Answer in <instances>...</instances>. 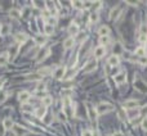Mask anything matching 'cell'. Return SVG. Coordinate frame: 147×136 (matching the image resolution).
I'll return each mask as SVG.
<instances>
[{
    "mask_svg": "<svg viewBox=\"0 0 147 136\" xmlns=\"http://www.w3.org/2000/svg\"><path fill=\"white\" fill-rule=\"evenodd\" d=\"M112 110H113V105H111L110 103H99L97 105V108H95V112L99 115L106 114L108 112H112Z\"/></svg>",
    "mask_w": 147,
    "mask_h": 136,
    "instance_id": "1",
    "label": "cell"
},
{
    "mask_svg": "<svg viewBox=\"0 0 147 136\" xmlns=\"http://www.w3.org/2000/svg\"><path fill=\"white\" fill-rule=\"evenodd\" d=\"M12 130L17 136H23V135H27V133L31 132L28 128H25V127H22V126H19V125H13Z\"/></svg>",
    "mask_w": 147,
    "mask_h": 136,
    "instance_id": "2",
    "label": "cell"
},
{
    "mask_svg": "<svg viewBox=\"0 0 147 136\" xmlns=\"http://www.w3.org/2000/svg\"><path fill=\"white\" fill-rule=\"evenodd\" d=\"M95 68H97V60H95V59H92V60H89L84 66L83 72H84V73H90V72H93Z\"/></svg>",
    "mask_w": 147,
    "mask_h": 136,
    "instance_id": "3",
    "label": "cell"
},
{
    "mask_svg": "<svg viewBox=\"0 0 147 136\" xmlns=\"http://www.w3.org/2000/svg\"><path fill=\"white\" fill-rule=\"evenodd\" d=\"M49 54H50V50H49V49H41V50L38 53V56H36V62H38V63H40V62L45 60V59L49 56Z\"/></svg>",
    "mask_w": 147,
    "mask_h": 136,
    "instance_id": "4",
    "label": "cell"
},
{
    "mask_svg": "<svg viewBox=\"0 0 147 136\" xmlns=\"http://www.w3.org/2000/svg\"><path fill=\"white\" fill-rule=\"evenodd\" d=\"M87 110H88V117H89V119L95 121V118H97V112H95L94 107H93L92 104H89V103H87Z\"/></svg>",
    "mask_w": 147,
    "mask_h": 136,
    "instance_id": "5",
    "label": "cell"
},
{
    "mask_svg": "<svg viewBox=\"0 0 147 136\" xmlns=\"http://www.w3.org/2000/svg\"><path fill=\"white\" fill-rule=\"evenodd\" d=\"M113 81L116 82V84H124V82L126 81V72H120V73H117V74H115L113 76Z\"/></svg>",
    "mask_w": 147,
    "mask_h": 136,
    "instance_id": "6",
    "label": "cell"
},
{
    "mask_svg": "<svg viewBox=\"0 0 147 136\" xmlns=\"http://www.w3.org/2000/svg\"><path fill=\"white\" fill-rule=\"evenodd\" d=\"M67 31H68V33L71 35V37H72V36H75V35H77V33H79V25H77V23H75V22H72L71 25L68 26Z\"/></svg>",
    "mask_w": 147,
    "mask_h": 136,
    "instance_id": "7",
    "label": "cell"
},
{
    "mask_svg": "<svg viewBox=\"0 0 147 136\" xmlns=\"http://www.w3.org/2000/svg\"><path fill=\"white\" fill-rule=\"evenodd\" d=\"M64 73H66V67H58V68L54 71V78H57V80L63 78Z\"/></svg>",
    "mask_w": 147,
    "mask_h": 136,
    "instance_id": "8",
    "label": "cell"
},
{
    "mask_svg": "<svg viewBox=\"0 0 147 136\" xmlns=\"http://www.w3.org/2000/svg\"><path fill=\"white\" fill-rule=\"evenodd\" d=\"M106 54V49H105V46H97V48L94 49V58L95 59H98V58H102L103 55Z\"/></svg>",
    "mask_w": 147,
    "mask_h": 136,
    "instance_id": "9",
    "label": "cell"
},
{
    "mask_svg": "<svg viewBox=\"0 0 147 136\" xmlns=\"http://www.w3.org/2000/svg\"><path fill=\"white\" fill-rule=\"evenodd\" d=\"M14 41L19 45V44H23V42H26L27 41V35L26 33H15V36H14Z\"/></svg>",
    "mask_w": 147,
    "mask_h": 136,
    "instance_id": "10",
    "label": "cell"
},
{
    "mask_svg": "<svg viewBox=\"0 0 147 136\" xmlns=\"http://www.w3.org/2000/svg\"><path fill=\"white\" fill-rule=\"evenodd\" d=\"M119 63H120V58H119L117 55H111L110 58H108V60H107V64L108 66H111V67H116V66H119Z\"/></svg>",
    "mask_w": 147,
    "mask_h": 136,
    "instance_id": "11",
    "label": "cell"
},
{
    "mask_svg": "<svg viewBox=\"0 0 147 136\" xmlns=\"http://www.w3.org/2000/svg\"><path fill=\"white\" fill-rule=\"evenodd\" d=\"M124 108L128 110L136 109V108H138V102H137V100H128V102L124 103Z\"/></svg>",
    "mask_w": 147,
    "mask_h": 136,
    "instance_id": "12",
    "label": "cell"
},
{
    "mask_svg": "<svg viewBox=\"0 0 147 136\" xmlns=\"http://www.w3.org/2000/svg\"><path fill=\"white\" fill-rule=\"evenodd\" d=\"M41 103H43V107H49V105H52V103H53V98L50 96V95H44L43 99H41Z\"/></svg>",
    "mask_w": 147,
    "mask_h": 136,
    "instance_id": "13",
    "label": "cell"
},
{
    "mask_svg": "<svg viewBox=\"0 0 147 136\" xmlns=\"http://www.w3.org/2000/svg\"><path fill=\"white\" fill-rule=\"evenodd\" d=\"M18 50H19V45H13V46H10V49H9V58H12V59H14L15 58V55H17V53H18Z\"/></svg>",
    "mask_w": 147,
    "mask_h": 136,
    "instance_id": "14",
    "label": "cell"
},
{
    "mask_svg": "<svg viewBox=\"0 0 147 136\" xmlns=\"http://www.w3.org/2000/svg\"><path fill=\"white\" fill-rule=\"evenodd\" d=\"M18 99H19V102L21 103H27L28 102V99H30V94H28L27 91H21L19 92V95H18Z\"/></svg>",
    "mask_w": 147,
    "mask_h": 136,
    "instance_id": "15",
    "label": "cell"
},
{
    "mask_svg": "<svg viewBox=\"0 0 147 136\" xmlns=\"http://www.w3.org/2000/svg\"><path fill=\"white\" fill-rule=\"evenodd\" d=\"M45 113H46V108L43 107V105H41V107H39L38 109H35V115L38 118H43L44 115H45Z\"/></svg>",
    "mask_w": 147,
    "mask_h": 136,
    "instance_id": "16",
    "label": "cell"
},
{
    "mask_svg": "<svg viewBox=\"0 0 147 136\" xmlns=\"http://www.w3.org/2000/svg\"><path fill=\"white\" fill-rule=\"evenodd\" d=\"M3 125H4V127H5V130H12V127H13V121H12V118H9V117H7L4 121H3Z\"/></svg>",
    "mask_w": 147,
    "mask_h": 136,
    "instance_id": "17",
    "label": "cell"
},
{
    "mask_svg": "<svg viewBox=\"0 0 147 136\" xmlns=\"http://www.w3.org/2000/svg\"><path fill=\"white\" fill-rule=\"evenodd\" d=\"M35 42L38 44L39 46H43L44 44L46 42V37H45L44 35H38V36L35 37Z\"/></svg>",
    "mask_w": 147,
    "mask_h": 136,
    "instance_id": "18",
    "label": "cell"
},
{
    "mask_svg": "<svg viewBox=\"0 0 147 136\" xmlns=\"http://www.w3.org/2000/svg\"><path fill=\"white\" fill-rule=\"evenodd\" d=\"M74 44H75V38L74 37H68V38H66V40H64L63 48L64 49H70V48H72V46H74Z\"/></svg>",
    "mask_w": 147,
    "mask_h": 136,
    "instance_id": "19",
    "label": "cell"
},
{
    "mask_svg": "<svg viewBox=\"0 0 147 136\" xmlns=\"http://www.w3.org/2000/svg\"><path fill=\"white\" fill-rule=\"evenodd\" d=\"M120 12H121L120 7L113 8V9L111 10V13H110V19H116V18H117V15L120 14Z\"/></svg>",
    "mask_w": 147,
    "mask_h": 136,
    "instance_id": "20",
    "label": "cell"
},
{
    "mask_svg": "<svg viewBox=\"0 0 147 136\" xmlns=\"http://www.w3.org/2000/svg\"><path fill=\"white\" fill-rule=\"evenodd\" d=\"M9 17L13 18V19H19L22 15H21L19 10H17V9H10V10H9Z\"/></svg>",
    "mask_w": 147,
    "mask_h": 136,
    "instance_id": "21",
    "label": "cell"
},
{
    "mask_svg": "<svg viewBox=\"0 0 147 136\" xmlns=\"http://www.w3.org/2000/svg\"><path fill=\"white\" fill-rule=\"evenodd\" d=\"M139 113H141L139 108H136V109H130V110H128V117H129V118H137V117L139 115Z\"/></svg>",
    "mask_w": 147,
    "mask_h": 136,
    "instance_id": "22",
    "label": "cell"
},
{
    "mask_svg": "<svg viewBox=\"0 0 147 136\" xmlns=\"http://www.w3.org/2000/svg\"><path fill=\"white\" fill-rule=\"evenodd\" d=\"M98 33H99V37L101 36H108L110 28H108L107 26H102V27H99V30H98Z\"/></svg>",
    "mask_w": 147,
    "mask_h": 136,
    "instance_id": "23",
    "label": "cell"
},
{
    "mask_svg": "<svg viewBox=\"0 0 147 136\" xmlns=\"http://www.w3.org/2000/svg\"><path fill=\"white\" fill-rule=\"evenodd\" d=\"M8 60H9V55H8V53L0 54V66H5V64L8 63Z\"/></svg>",
    "mask_w": 147,
    "mask_h": 136,
    "instance_id": "24",
    "label": "cell"
},
{
    "mask_svg": "<svg viewBox=\"0 0 147 136\" xmlns=\"http://www.w3.org/2000/svg\"><path fill=\"white\" fill-rule=\"evenodd\" d=\"M54 32V26H52V25H44V33L45 35H52V33Z\"/></svg>",
    "mask_w": 147,
    "mask_h": 136,
    "instance_id": "25",
    "label": "cell"
},
{
    "mask_svg": "<svg viewBox=\"0 0 147 136\" xmlns=\"http://www.w3.org/2000/svg\"><path fill=\"white\" fill-rule=\"evenodd\" d=\"M43 122L45 123L46 126H49L52 122H53V115H52V114H45L43 117Z\"/></svg>",
    "mask_w": 147,
    "mask_h": 136,
    "instance_id": "26",
    "label": "cell"
},
{
    "mask_svg": "<svg viewBox=\"0 0 147 136\" xmlns=\"http://www.w3.org/2000/svg\"><path fill=\"white\" fill-rule=\"evenodd\" d=\"M9 30H10L9 25H1V27H0V35H7V33H9Z\"/></svg>",
    "mask_w": 147,
    "mask_h": 136,
    "instance_id": "27",
    "label": "cell"
},
{
    "mask_svg": "<svg viewBox=\"0 0 147 136\" xmlns=\"http://www.w3.org/2000/svg\"><path fill=\"white\" fill-rule=\"evenodd\" d=\"M32 109H34L32 105L28 104V103L22 105V112H25V113H32Z\"/></svg>",
    "mask_w": 147,
    "mask_h": 136,
    "instance_id": "28",
    "label": "cell"
},
{
    "mask_svg": "<svg viewBox=\"0 0 147 136\" xmlns=\"http://www.w3.org/2000/svg\"><path fill=\"white\" fill-rule=\"evenodd\" d=\"M108 42H110V37H108V36H101V37H99V44H101V46L107 45Z\"/></svg>",
    "mask_w": 147,
    "mask_h": 136,
    "instance_id": "29",
    "label": "cell"
},
{
    "mask_svg": "<svg viewBox=\"0 0 147 136\" xmlns=\"http://www.w3.org/2000/svg\"><path fill=\"white\" fill-rule=\"evenodd\" d=\"M113 53H115V55L119 56V54L123 53V49H121L120 44H115V46H113Z\"/></svg>",
    "mask_w": 147,
    "mask_h": 136,
    "instance_id": "30",
    "label": "cell"
},
{
    "mask_svg": "<svg viewBox=\"0 0 147 136\" xmlns=\"http://www.w3.org/2000/svg\"><path fill=\"white\" fill-rule=\"evenodd\" d=\"M34 7L39 8V9H44V10H45L46 4H45V3H43V1H34Z\"/></svg>",
    "mask_w": 147,
    "mask_h": 136,
    "instance_id": "31",
    "label": "cell"
},
{
    "mask_svg": "<svg viewBox=\"0 0 147 136\" xmlns=\"http://www.w3.org/2000/svg\"><path fill=\"white\" fill-rule=\"evenodd\" d=\"M98 19H99V14H98L97 12H93L92 14H90V22H92V23H95Z\"/></svg>",
    "mask_w": 147,
    "mask_h": 136,
    "instance_id": "32",
    "label": "cell"
},
{
    "mask_svg": "<svg viewBox=\"0 0 147 136\" xmlns=\"http://www.w3.org/2000/svg\"><path fill=\"white\" fill-rule=\"evenodd\" d=\"M27 80L28 81H39V80H41V76L39 73H35L32 76H27Z\"/></svg>",
    "mask_w": 147,
    "mask_h": 136,
    "instance_id": "33",
    "label": "cell"
},
{
    "mask_svg": "<svg viewBox=\"0 0 147 136\" xmlns=\"http://www.w3.org/2000/svg\"><path fill=\"white\" fill-rule=\"evenodd\" d=\"M144 54H146V50H144V48H137L136 49V55L138 56H144Z\"/></svg>",
    "mask_w": 147,
    "mask_h": 136,
    "instance_id": "34",
    "label": "cell"
},
{
    "mask_svg": "<svg viewBox=\"0 0 147 136\" xmlns=\"http://www.w3.org/2000/svg\"><path fill=\"white\" fill-rule=\"evenodd\" d=\"M72 7L76 8V9H84V5H83V1H71Z\"/></svg>",
    "mask_w": 147,
    "mask_h": 136,
    "instance_id": "35",
    "label": "cell"
},
{
    "mask_svg": "<svg viewBox=\"0 0 147 136\" xmlns=\"http://www.w3.org/2000/svg\"><path fill=\"white\" fill-rule=\"evenodd\" d=\"M49 72H50V68H41V69H39L38 73L40 74L41 77H43V76H46V74H49Z\"/></svg>",
    "mask_w": 147,
    "mask_h": 136,
    "instance_id": "36",
    "label": "cell"
},
{
    "mask_svg": "<svg viewBox=\"0 0 147 136\" xmlns=\"http://www.w3.org/2000/svg\"><path fill=\"white\" fill-rule=\"evenodd\" d=\"M58 119L61 121V122H66V121H67V115L64 114V112H63V110L58 113Z\"/></svg>",
    "mask_w": 147,
    "mask_h": 136,
    "instance_id": "37",
    "label": "cell"
},
{
    "mask_svg": "<svg viewBox=\"0 0 147 136\" xmlns=\"http://www.w3.org/2000/svg\"><path fill=\"white\" fill-rule=\"evenodd\" d=\"M8 99V92H0V104Z\"/></svg>",
    "mask_w": 147,
    "mask_h": 136,
    "instance_id": "38",
    "label": "cell"
},
{
    "mask_svg": "<svg viewBox=\"0 0 147 136\" xmlns=\"http://www.w3.org/2000/svg\"><path fill=\"white\" fill-rule=\"evenodd\" d=\"M21 15H22V18H28V15H30V8H25L23 13H21Z\"/></svg>",
    "mask_w": 147,
    "mask_h": 136,
    "instance_id": "39",
    "label": "cell"
},
{
    "mask_svg": "<svg viewBox=\"0 0 147 136\" xmlns=\"http://www.w3.org/2000/svg\"><path fill=\"white\" fill-rule=\"evenodd\" d=\"M83 5H84V9H89V8L93 7V1H85L83 3Z\"/></svg>",
    "mask_w": 147,
    "mask_h": 136,
    "instance_id": "40",
    "label": "cell"
},
{
    "mask_svg": "<svg viewBox=\"0 0 147 136\" xmlns=\"http://www.w3.org/2000/svg\"><path fill=\"white\" fill-rule=\"evenodd\" d=\"M141 35H146L147 36V26L146 25H142V27H141Z\"/></svg>",
    "mask_w": 147,
    "mask_h": 136,
    "instance_id": "41",
    "label": "cell"
},
{
    "mask_svg": "<svg viewBox=\"0 0 147 136\" xmlns=\"http://www.w3.org/2000/svg\"><path fill=\"white\" fill-rule=\"evenodd\" d=\"M4 133H5V127L3 125V122H0V136H4Z\"/></svg>",
    "mask_w": 147,
    "mask_h": 136,
    "instance_id": "42",
    "label": "cell"
},
{
    "mask_svg": "<svg viewBox=\"0 0 147 136\" xmlns=\"http://www.w3.org/2000/svg\"><path fill=\"white\" fill-rule=\"evenodd\" d=\"M142 127H143L144 131H147V118H144V119L142 121Z\"/></svg>",
    "mask_w": 147,
    "mask_h": 136,
    "instance_id": "43",
    "label": "cell"
},
{
    "mask_svg": "<svg viewBox=\"0 0 147 136\" xmlns=\"http://www.w3.org/2000/svg\"><path fill=\"white\" fill-rule=\"evenodd\" d=\"M44 90H45V85H44V84H39L38 91H44Z\"/></svg>",
    "mask_w": 147,
    "mask_h": 136,
    "instance_id": "44",
    "label": "cell"
},
{
    "mask_svg": "<svg viewBox=\"0 0 147 136\" xmlns=\"http://www.w3.org/2000/svg\"><path fill=\"white\" fill-rule=\"evenodd\" d=\"M139 63H141V64H146L147 63V58H146V56H141V59H139Z\"/></svg>",
    "mask_w": 147,
    "mask_h": 136,
    "instance_id": "45",
    "label": "cell"
},
{
    "mask_svg": "<svg viewBox=\"0 0 147 136\" xmlns=\"http://www.w3.org/2000/svg\"><path fill=\"white\" fill-rule=\"evenodd\" d=\"M146 40H147V36L146 35H141V36H139V41H141V42H144Z\"/></svg>",
    "mask_w": 147,
    "mask_h": 136,
    "instance_id": "46",
    "label": "cell"
},
{
    "mask_svg": "<svg viewBox=\"0 0 147 136\" xmlns=\"http://www.w3.org/2000/svg\"><path fill=\"white\" fill-rule=\"evenodd\" d=\"M49 13H50V12L45 9V10H44V12H43V17H44V18H48V17H49Z\"/></svg>",
    "mask_w": 147,
    "mask_h": 136,
    "instance_id": "47",
    "label": "cell"
},
{
    "mask_svg": "<svg viewBox=\"0 0 147 136\" xmlns=\"http://www.w3.org/2000/svg\"><path fill=\"white\" fill-rule=\"evenodd\" d=\"M83 136H93V135L90 131H85V132H83Z\"/></svg>",
    "mask_w": 147,
    "mask_h": 136,
    "instance_id": "48",
    "label": "cell"
},
{
    "mask_svg": "<svg viewBox=\"0 0 147 136\" xmlns=\"http://www.w3.org/2000/svg\"><path fill=\"white\" fill-rule=\"evenodd\" d=\"M112 136H124V133H121V132H116L115 135H112Z\"/></svg>",
    "mask_w": 147,
    "mask_h": 136,
    "instance_id": "49",
    "label": "cell"
},
{
    "mask_svg": "<svg viewBox=\"0 0 147 136\" xmlns=\"http://www.w3.org/2000/svg\"><path fill=\"white\" fill-rule=\"evenodd\" d=\"M0 92H1V87H0Z\"/></svg>",
    "mask_w": 147,
    "mask_h": 136,
    "instance_id": "50",
    "label": "cell"
},
{
    "mask_svg": "<svg viewBox=\"0 0 147 136\" xmlns=\"http://www.w3.org/2000/svg\"><path fill=\"white\" fill-rule=\"evenodd\" d=\"M0 27H1V26H0Z\"/></svg>",
    "mask_w": 147,
    "mask_h": 136,
    "instance_id": "51",
    "label": "cell"
},
{
    "mask_svg": "<svg viewBox=\"0 0 147 136\" xmlns=\"http://www.w3.org/2000/svg\"><path fill=\"white\" fill-rule=\"evenodd\" d=\"M110 136H111V135H110Z\"/></svg>",
    "mask_w": 147,
    "mask_h": 136,
    "instance_id": "52",
    "label": "cell"
}]
</instances>
